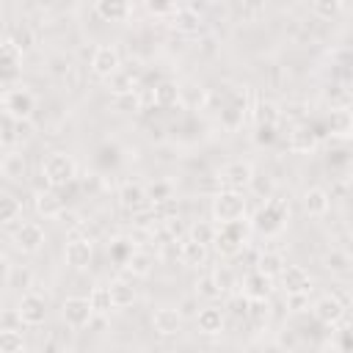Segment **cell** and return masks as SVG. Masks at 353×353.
Listing matches in <instances>:
<instances>
[{
	"mask_svg": "<svg viewBox=\"0 0 353 353\" xmlns=\"http://www.w3.org/2000/svg\"><path fill=\"white\" fill-rule=\"evenodd\" d=\"M0 22H3V6H0Z\"/></svg>",
	"mask_w": 353,
	"mask_h": 353,
	"instance_id": "681fc988",
	"label": "cell"
},
{
	"mask_svg": "<svg viewBox=\"0 0 353 353\" xmlns=\"http://www.w3.org/2000/svg\"><path fill=\"white\" fill-rule=\"evenodd\" d=\"M108 91H110L113 97H121V94H132V91H135V80H132V74H127L124 69L113 72V74L108 77Z\"/></svg>",
	"mask_w": 353,
	"mask_h": 353,
	"instance_id": "d6a6232c",
	"label": "cell"
},
{
	"mask_svg": "<svg viewBox=\"0 0 353 353\" xmlns=\"http://www.w3.org/2000/svg\"><path fill=\"white\" fill-rule=\"evenodd\" d=\"M182 320H185L182 312L174 306H157L152 312V328L160 336H176L182 331Z\"/></svg>",
	"mask_w": 353,
	"mask_h": 353,
	"instance_id": "5bb4252c",
	"label": "cell"
},
{
	"mask_svg": "<svg viewBox=\"0 0 353 353\" xmlns=\"http://www.w3.org/2000/svg\"><path fill=\"white\" fill-rule=\"evenodd\" d=\"M284 265H287V259H284V254L281 251H262L259 256H256V265H254V270H259L265 279H279V273L284 270Z\"/></svg>",
	"mask_w": 353,
	"mask_h": 353,
	"instance_id": "d4e9b609",
	"label": "cell"
},
{
	"mask_svg": "<svg viewBox=\"0 0 353 353\" xmlns=\"http://www.w3.org/2000/svg\"><path fill=\"white\" fill-rule=\"evenodd\" d=\"M350 130H353V121H350L347 108L334 110V116H331V135H336V138H350Z\"/></svg>",
	"mask_w": 353,
	"mask_h": 353,
	"instance_id": "836d02e7",
	"label": "cell"
},
{
	"mask_svg": "<svg viewBox=\"0 0 353 353\" xmlns=\"http://www.w3.org/2000/svg\"><path fill=\"white\" fill-rule=\"evenodd\" d=\"M212 279H215V284H218V290H221V295H223V292H229V290L234 287V276H232V270H229L226 265H221V268H215V270H212Z\"/></svg>",
	"mask_w": 353,
	"mask_h": 353,
	"instance_id": "60d3db41",
	"label": "cell"
},
{
	"mask_svg": "<svg viewBox=\"0 0 353 353\" xmlns=\"http://www.w3.org/2000/svg\"><path fill=\"white\" fill-rule=\"evenodd\" d=\"M88 301H91V309H94V314H108L113 306H110V295H108V287H94L91 290V295H88Z\"/></svg>",
	"mask_w": 353,
	"mask_h": 353,
	"instance_id": "74e56055",
	"label": "cell"
},
{
	"mask_svg": "<svg viewBox=\"0 0 353 353\" xmlns=\"http://www.w3.org/2000/svg\"><path fill=\"white\" fill-rule=\"evenodd\" d=\"M94 259V243L91 237H72L66 245H63V262L74 270H83L88 268Z\"/></svg>",
	"mask_w": 353,
	"mask_h": 353,
	"instance_id": "4fadbf2b",
	"label": "cell"
},
{
	"mask_svg": "<svg viewBox=\"0 0 353 353\" xmlns=\"http://www.w3.org/2000/svg\"><path fill=\"white\" fill-rule=\"evenodd\" d=\"M281 290L284 295H309L312 292V276L301 268V265H284V270L279 273Z\"/></svg>",
	"mask_w": 353,
	"mask_h": 353,
	"instance_id": "7c38bea8",
	"label": "cell"
},
{
	"mask_svg": "<svg viewBox=\"0 0 353 353\" xmlns=\"http://www.w3.org/2000/svg\"><path fill=\"white\" fill-rule=\"evenodd\" d=\"M207 259H210V245H204L193 237H185L179 243V262L185 268H201V265H207Z\"/></svg>",
	"mask_w": 353,
	"mask_h": 353,
	"instance_id": "44dd1931",
	"label": "cell"
},
{
	"mask_svg": "<svg viewBox=\"0 0 353 353\" xmlns=\"http://www.w3.org/2000/svg\"><path fill=\"white\" fill-rule=\"evenodd\" d=\"M215 229H218V223H215V221H199V223H193V226H190L188 237H193V240H199V243L210 245V243L215 240Z\"/></svg>",
	"mask_w": 353,
	"mask_h": 353,
	"instance_id": "8d00e7d4",
	"label": "cell"
},
{
	"mask_svg": "<svg viewBox=\"0 0 353 353\" xmlns=\"http://www.w3.org/2000/svg\"><path fill=\"white\" fill-rule=\"evenodd\" d=\"M248 234H251V226H248L245 218L243 221H232V223H218L215 240H212L215 243V251L221 256H237L245 248Z\"/></svg>",
	"mask_w": 353,
	"mask_h": 353,
	"instance_id": "7a4b0ae2",
	"label": "cell"
},
{
	"mask_svg": "<svg viewBox=\"0 0 353 353\" xmlns=\"http://www.w3.org/2000/svg\"><path fill=\"white\" fill-rule=\"evenodd\" d=\"M254 121H256V127H276V124L281 121L279 105L270 102V99H259V102L254 105Z\"/></svg>",
	"mask_w": 353,
	"mask_h": 353,
	"instance_id": "f1b7e54d",
	"label": "cell"
},
{
	"mask_svg": "<svg viewBox=\"0 0 353 353\" xmlns=\"http://www.w3.org/2000/svg\"><path fill=\"white\" fill-rule=\"evenodd\" d=\"M323 268L331 273V276H347L350 268H353V259L345 248H331L325 256H323Z\"/></svg>",
	"mask_w": 353,
	"mask_h": 353,
	"instance_id": "83f0119b",
	"label": "cell"
},
{
	"mask_svg": "<svg viewBox=\"0 0 353 353\" xmlns=\"http://www.w3.org/2000/svg\"><path fill=\"white\" fill-rule=\"evenodd\" d=\"M301 207H303L306 215L323 218V215L331 210V193H328L325 188H320V185H312V188H306V190L301 193Z\"/></svg>",
	"mask_w": 353,
	"mask_h": 353,
	"instance_id": "9a60e30c",
	"label": "cell"
},
{
	"mask_svg": "<svg viewBox=\"0 0 353 353\" xmlns=\"http://www.w3.org/2000/svg\"><path fill=\"white\" fill-rule=\"evenodd\" d=\"M223 325H226V314H223L221 306H204V309L196 312V328H199V334L215 336V334L223 331Z\"/></svg>",
	"mask_w": 353,
	"mask_h": 353,
	"instance_id": "d6986e66",
	"label": "cell"
},
{
	"mask_svg": "<svg viewBox=\"0 0 353 353\" xmlns=\"http://www.w3.org/2000/svg\"><path fill=\"white\" fill-rule=\"evenodd\" d=\"M221 185L232 188V190H248L254 185V165L248 160H234L229 165H223L221 171Z\"/></svg>",
	"mask_w": 353,
	"mask_h": 353,
	"instance_id": "9c48e42d",
	"label": "cell"
},
{
	"mask_svg": "<svg viewBox=\"0 0 353 353\" xmlns=\"http://www.w3.org/2000/svg\"><path fill=\"white\" fill-rule=\"evenodd\" d=\"M41 174H44V179H47L50 188H66V185L74 182V176H77V163H74V157L66 154V152H52V154L44 160Z\"/></svg>",
	"mask_w": 353,
	"mask_h": 353,
	"instance_id": "3957f363",
	"label": "cell"
},
{
	"mask_svg": "<svg viewBox=\"0 0 353 353\" xmlns=\"http://www.w3.org/2000/svg\"><path fill=\"white\" fill-rule=\"evenodd\" d=\"M146 6H149L154 14H168V11L174 8V3H171V0H146Z\"/></svg>",
	"mask_w": 353,
	"mask_h": 353,
	"instance_id": "f6af8a7d",
	"label": "cell"
},
{
	"mask_svg": "<svg viewBox=\"0 0 353 353\" xmlns=\"http://www.w3.org/2000/svg\"><path fill=\"white\" fill-rule=\"evenodd\" d=\"M3 143H6V127L0 124V146H3Z\"/></svg>",
	"mask_w": 353,
	"mask_h": 353,
	"instance_id": "c3c4849f",
	"label": "cell"
},
{
	"mask_svg": "<svg viewBox=\"0 0 353 353\" xmlns=\"http://www.w3.org/2000/svg\"><path fill=\"white\" fill-rule=\"evenodd\" d=\"M0 171H3L6 179L22 182V179L28 176V160H25V154L17 152V149H14V152H6L3 160H0Z\"/></svg>",
	"mask_w": 353,
	"mask_h": 353,
	"instance_id": "603a6c76",
	"label": "cell"
},
{
	"mask_svg": "<svg viewBox=\"0 0 353 353\" xmlns=\"http://www.w3.org/2000/svg\"><path fill=\"white\" fill-rule=\"evenodd\" d=\"M298 345H301V339H298L295 331H290V328L279 331V336H276V347H281V350H298Z\"/></svg>",
	"mask_w": 353,
	"mask_h": 353,
	"instance_id": "b9f144b4",
	"label": "cell"
},
{
	"mask_svg": "<svg viewBox=\"0 0 353 353\" xmlns=\"http://www.w3.org/2000/svg\"><path fill=\"white\" fill-rule=\"evenodd\" d=\"M245 314H248V320H251L254 325H265V323L270 320V301H268V295H262V298H248Z\"/></svg>",
	"mask_w": 353,
	"mask_h": 353,
	"instance_id": "4dcf8cb0",
	"label": "cell"
},
{
	"mask_svg": "<svg viewBox=\"0 0 353 353\" xmlns=\"http://www.w3.org/2000/svg\"><path fill=\"white\" fill-rule=\"evenodd\" d=\"M130 251H132V243H127V240H113V245H110V256H113L119 265L130 256Z\"/></svg>",
	"mask_w": 353,
	"mask_h": 353,
	"instance_id": "7bdbcfd3",
	"label": "cell"
},
{
	"mask_svg": "<svg viewBox=\"0 0 353 353\" xmlns=\"http://www.w3.org/2000/svg\"><path fill=\"white\" fill-rule=\"evenodd\" d=\"M19 350H25L22 334L14 328H3L0 331V353H19Z\"/></svg>",
	"mask_w": 353,
	"mask_h": 353,
	"instance_id": "e575fe53",
	"label": "cell"
},
{
	"mask_svg": "<svg viewBox=\"0 0 353 353\" xmlns=\"http://www.w3.org/2000/svg\"><path fill=\"white\" fill-rule=\"evenodd\" d=\"M11 243H14V248L22 251V254H39V251L44 248V229H41L39 223L28 221V223H22V226L14 229Z\"/></svg>",
	"mask_w": 353,
	"mask_h": 353,
	"instance_id": "30bf717a",
	"label": "cell"
},
{
	"mask_svg": "<svg viewBox=\"0 0 353 353\" xmlns=\"http://www.w3.org/2000/svg\"><path fill=\"white\" fill-rule=\"evenodd\" d=\"M168 22H171L174 30L188 33V36L201 30V17H199V11H196V8H188V6H174V8L168 11Z\"/></svg>",
	"mask_w": 353,
	"mask_h": 353,
	"instance_id": "ac0fdd59",
	"label": "cell"
},
{
	"mask_svg": "<svg viewBox=\"0 0 353 353\" xmlns=\"http://www.w3.org/2000/svg\"><path fill=\"white\" fill-rule=\"evenodd\" d=\"M94 14L105 22H127L132 17V0H94Z\"/></svg>",
	"mask_w": 353,
	"mask_h": 353,
	"instance_id": "e0dca14e",
	"label": "cell"
},
{
	"mask_svg": "<svg viewBox=\"0 0 353 353\" xmlns=\"http://www.w3.org/2000/svg\"><path fill=\"white\" fill-rule=\"evenodd\" d=\"M17 317L22 325H41L47 320V298L39 292H25L17 303Z\"/></svg>",
	"mask_w": 353,
	"mask_h": 353,
	"instance_id": "52a82bcc",
	"label": "cell"
},
{
	"mask_svg": "<svg viewBox=\"0 0 353 353\" xmlns=\"http://www.w3.org/2000/svg\"><path fill=\"white\" fill-rule=\"evenodd\" d=\"M287 218H290V204H287V199L270 196V199L259 207V212H256V218H254V226L262 229V232H268V234H276V232H281V229L287 226Z\"/></svg>",
	"mask_w": 353,
	"mask_h": 353,
	"instance_id": "277c9868",
	"label": "cell"
},
{
	"mask_svg": "<svg viewBox=\"0 0 353 353\" xmlns=\"http://www.w3.org/2000/svg\"><path fill=\"white\" fill-rule=\"evenodd\" d=\"M345 312H347V306H345L336 295H323V298H317V301L312 303L314 320L323 323V325H328V328H336V325L345 320Z\"/></svg>",
	"mask_w": 353,
	"mask_h": 353,
	"instance_id": "ba28073f",
	"label": "cell"
},
{
	"mask_svg": "<svg viewBox=\"0 0 353 353\" xmlns=\"http://www.w3.org/2000/svg\"><path fill=\"white\" fill-rule=\"evenodd\" d=\"M121 69V55L113 44H99L91 55V72L99 77V80H108L113 72Z\"/></svg>",
	"mask_w": 353,
	"mask_h": 353,
	"instance_id": "8fae6325",
	"label": "cell"
},
{
	"mask_svg": "<svg viewBox=\"0 0 353 353\" xmlns=\"http://www.w3.org/2000/svg\"><path fill=\"white\" fill-rule=\"evenodd\" d=\"M146 196H149V204H160L165 199H174V185L168 179H157L146 188Z\"/></svg>",
	"mask_w": 353,
	"mask_h": 353,
	"instance_id": "d590c367",
	"label": "cell"
},
{
	"mask_svg": "<svg viewBox=\"0 0 353 353\" xmlns=\"http://www.w3.org/2000/svg\"><path fill=\"white\" fill-rule=\"evenodd\" d=\"M11 41H14V44H17V47H19L22 52H25V50H28V47L33 44V36H30V30H28V28L22 25V28H17V30H14Z\"/></svg>",
	"mask_w": 353,
	"mask_h": 353,
	"instance_id": "ee69618b",
	"label": "cell"
},
{
	"mask_svg": "<svg viewBox=\"0 0 353 353\" xmlns=\"http://www.w3.org/2000/svg\"><path fill=\"white\" fill-rule=\"evenodd\" d=\"M19 215H22L19 199L11 196V193H0V226H8L14 221H19Z\"/></svg>",
	"mask_w": 353,
	"mask_h": 353,
	"instance_id": "1f68e13d",
	"label": "cell"
},
{
	"mask_svg": "<svg viewBox=\"0 0 353 353\" xmlns=\"http://www.w3.org/2000/svg\"><path fill=\"white\" fill-rule=\"evenodd\" d=\"M0 105H3V110L11 119H30L33 110H36V97L25 85H14V88H6L3 91Z\"/></svg>",
	"mask_w": 353,
	"mask_h": 353,
	"instance_id": "5b68a950",
	"label": "cell"
},
{
	"mask_svg": "<svg viewBox=\"0 0 353 353\" xmlns=\"http://www.w3.org/2000/svg\"><path fill=\"white\" fill-rule=\"evenodd\" d=\"M61 317H63V323H66L72 331H83V328L91 325V320H94L97 314H94L88 298H83V295H69V298L63 301V306H61Z\"/></svg>",
	"mask_w": 353,
	"mask_h": 353,
	"instance_id": "8992f818",
	"label": "cell"
},
{
	"mask_svg": "<svg viewBox=\"0 0 353 353\" xmlns=\"http://www.w3.org/2000/svg\"><path fill=\"white\" fill-rule=\"evenodd\" d=\"M152 99H154L157 108H174V105H179V99H182V88H179L174 80H163V83L154 85Z\"/></svg>",
	"mask_w": 353,
	"mask_h": 353,
	"instance_id": "4316f807",
	"label": "cell"
},
{
	"mask_svg": "<svg viewBox=\"0 0 353 353\" xmlns=\"http://www.w3.org/2000/svg\"><path fill=\"white\" fill-rule=\"evenodd\" d=\"M287 149L295 152V154H309L317 149V132L306 124V121H298L292 127V132L287 135Z\"/></svg>",
	"mask_w": 353,
	"mask_h": 353,
	"instance_id": "2e32d148",
	"label": "cell"
},
{
	"mask_svg": "<svg viewBox=\"0 0 353 353\" xmlns=\"http://www.w3.org/2000/svg\"><path fill=\"white\" fill-rule=\"evenodd\" d=\"M243 8H245V11H251V14H256V11H262V8H265V0H243Z\"/></svg>",
	"mask_w": 353,
	"mask_h": 353,
	"instance_id": "7dc6e473",
	"label": "cell"
},
{
	"mask_svg": "<svg viewBox=\"0 0 353 353\" xmlns=\"http://www.w3.org/2000/svg\"><path fill=\"white\" fill-rule=\"evenodd\" d=\"M196 295H201V298H218V295H221V290H218L212 273H207V276H201V279L196 281Z\"/></svg>",
	"mask_w": 353,
	"mask_h": 353,
	"instance_id": "ab89813d",
	"label": "cell"
},
{
	"mask_svg": "<svg viewBox=\"0 0 353 353\" xmlns=\"http://www.w3.org/2000/svg\"><path fill=\"white\" fill-rule=\"evenodd\" d=\"M36 212L47 221H55L63 215V199L58 196V188H47V190H39L36 193V201H33Z\"/></svg>",
	"mask_w": 353,
	"mask_h": 353,
	"instance_id": "ffe728a7",
	"label": "cell"
},
{
	"mask_svg": "<svg viewBox=\"0 0 353 353\" xmlns=\"http://www.w3.org/2000/svg\"><path fill=\"white\" fill-rule=\"evenodd\" d=\"M268 292H270V279H265L259 270L245 273V279H243V295L245 298H262Z\"/></svg>",
	"mask_w": 353,
	"mask_h": 353,
	"instance_id": "f546056e",
	"label": "cell"
},
{
	"mask_svg": "<svg viewBox=\"0 0 353 353\" xmlns=\"http://www.w3.org/2000/svg\"><path fill=\"white\" fill-rule=\"evenodd\" d=\"M8 276H11V262H8L6 254H0V284L8 281Z\"/></svg>",
	"mask_w": 353,
	"mask_h": 353,
	"instance_id": "bcb514c9",
	"label": "cell"
},
{
	"mask_svg": "<svg viewBox=\"0 0 353 353\" xmlns=\"http://www.w3.org/2000/svg\"><path fill=\"white\" fill-rule=\"evenodd\" d=\"M212 221L215 223H232V221H243L248 215V199L245 190H232V188H221L212 196Z\"/></svg>",
	"mask_w": 353,
	"mask_h": 353,
	"instance_id": "6da1fadb",
	"label": "cell"
},
{
	"mask_svg": "<svg viewBox=\"0 0 353 353\" xmlns=\"http://www.w3.org/2000/svg\"><path fill=\"white\" fill-rule=\"evenodd\" d=\"M121 268H124L127 273H132V276L143 279V276H149V273H152V268H154V259H152V254H149V251L132 248V251H130V256L121 262Z\"/></svg>",
	"mask_w": 353,
	"mask_h": 353,
	"instance_id": "484cf974",
	"label": "cell"
},
{
	"mask_svg": "<svg viewBox=\"0 0 353 353\" xmlns=\"http://www.w3.org/2000/svg\"><path fill=\"white\" fill-rule=\"evenodd\" d=\"M312 11L320 19H334L342 11V0H312Z\"/></svg>",
	"mask_w": 353,
	"mask_h": 353,
	"instance_id": "f35d334b",
	"label": "cell"
},
{
	"mask_svg": "<svg viewBox=\"0 0 353 353\" xmlns=\"http://www.w3.org/2000/svg\"><path fill=\"white\" fill-rule=\"evenodd\" d=\"M119 204H121L124 210H130V212L149 207L146 185H141V182H124V185L119 188Z\"/></svg>",
	"mask_w": 353,
	"mask_h": 353,
	"instance_id": "7402d4cb",
	"label": "cell"
},
{
	"mask_svg": "<svg viewBox=\"0 0 353 353\" xmlns=\"http://www.w3.org/2000/svg\"><path fill=\"white\" fill-rule=\"evenodd\" d=\"M108 287V295H110V306L113 309H127V306H132L135 303V287L130 284V281H124V279H113L110 284H105Z\"/></svg>",
	"mask_w": 353,
	"mask_h": 353,
	"instance_id": "cb8c5ba5",
	"label": "cell"
}]
</instances>
